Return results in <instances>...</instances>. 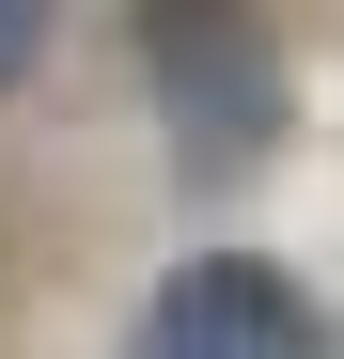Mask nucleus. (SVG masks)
Masks as SVG:
<instances>
[{"label": "nucleus", "mask_w": 344, "mask_h": 359, "mask_svg": "<svg viewBox=\"0 0 344 359\" xmlns=\"http://www.w3.org/2000/svg\"><path fill=\"white\" fill-rule=\"evenodd\" d=\"M141 79H157L172 188H251L282 156V47L251 0H141Z\"/></svg>", "instance_id": "f257e3e1"}, {"label": "nucleus", "mask_w": 344, "mask_h": 359, "mask_svg": "<svg viewBox=\"0 0 344 359\" xmlns=\"http://www.w3.org/2000/svg\"><path fill=\"white\" fill-rule=\"evenodd\" d=\"M32 63H47V0H0V94H16Z\"/></svg>", "instance_id": "7ed1b4c3"}, {"label": "nucleus", "mask_w": 344, "mask_h": 359, "mask_svg": "<svg viewBox=\"0 0 344 359\" xmlns=\"http://www.w3.org/2000/svg\"><path fill=\"white\" fill-rule=\"evenodd\" d=\"M126 359H329V313L266 250H188V266L157 281V313H141Z\"/></svg>", "instance_id": "f03ea898"}]
</instances>
